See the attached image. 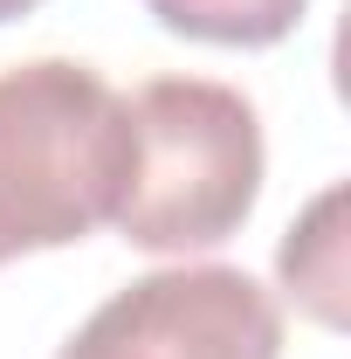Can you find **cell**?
Instances as JSON below:
<instances>
[{
    "label": "cell",
    "mask_w": 351,
    "mask_h": 359,
    "mask_svg": "<svg viewBox=\"0 0 351 359\" xmlns=\"http://www.w3.org/2000/svg\"><path fill=\"white\" fill-rule=\"evenodd\" d=\"M55 359H282V304L234 263L152 269L103 297Z\"/></svg>",
    "instance_id": "cell-3"
},
{
    "label": "cell",
    "mask_w": 351,
    "mask_h": 359,
    "mask_svg": "<svg viewBox=\"0 0 351 359\" xmlns=\"http://www.w3.org/2000/svg\"><path fill=\"white\" fill-rule=\"evenodd\" d=\"M145 14L186 35V42L214 48H275L296 35V21L310 14V0H145Z\"/></svg>",
    "instance_id": "cell-5"
},
{
    "label": "cell",
    "mask_w": 351,
    "mask_h": 359,
    "mask_svg": "<svg viewBox=\"0 0 351 359\" xmlns=\"http://www.w3.org/2000/svg\"><path fill=\"white\" fill-rule=\"evenodd\" d=\"M138 159L117 201V235L152 256L220 249L262 201L268 145L262 118L234 83L214 76H152L124 97Z\"/></svg>",
    "instance_id": "cell-2"
},
{
    "label": "cell",
    "mask_w": 351,
    "mask_h": 359,
    "mask_svg": "<svg viewBox=\"0 0 351 359\" xmlns=\"http://www.w3.org/2000/svg\"><path fill=\"white\" fill-rule=\"evenodd\" d=\"M275 276L317 325L331 332L345 325V187H324L303 208V222H289L275 249Z\"/></svg>",
    "instance_id": "cell-4"
},
{
    "label": "cell",
    "mask_w": 351,
    "mask_h": 359,
    "mask_svg": "<svg viewBox=\"0 0 351 359\" xmlns=\"http://www.w3.org/2000/svg\"><path fill=\"white\" fill-rule=\"evenodd\" d=\"M131 159V111L89 62L35 55L0 69V263L96 235Z\"/></svg>",
    "instance_id": "cell-1"
},
{
    "label": "cell",
    "mask_w": 351,
    "mask_h": 359,
    "mask_svg": "<svg viewBox=\"0 0 351 359\" xmlns=\"http://www.w3.org/2000/svg\"><path fill=\"white\" fill-rule=\"evenodd\" d=\"M35 7H42V0H0V28H7V21H21V14H35Z\"/></svg>",
    "instance_id": "cell-6"
}]
</instances>
